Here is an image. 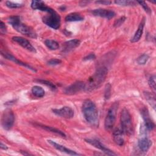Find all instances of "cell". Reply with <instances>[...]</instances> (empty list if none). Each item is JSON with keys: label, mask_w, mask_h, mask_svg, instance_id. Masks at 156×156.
<instances>
[{"label": "cell", "mask_w": 156, "mask_h": 156, "mask_svg": "<svg viewBox=\"0 0 156 156\" xmlns=\"http://www.w3.org/2000/svg\"><path fill=\"white\" fill-rule=\"evenodd\" d=\"M108 69L104 66L99 67L95 73L88 79L87 83H85L84 90L90 92L98 88L105 81L107 76Z\"/></svg>", "instance_id": "obj_1"}, {"label": "cell", "mask_w": 156, "mask_h": 156, "mask_svg": "<svg viewBox=\"0 0 156 156\" xmlns=\"http://www.w3.org/2000/svg\"><path fill=\"white\" fill-rule=\"evenodd\" d=\"M82 110L83 116L86 121L93 126H98V111L95 104L92 101L87 99L82 104Z\"/></svg>", "instance_id": "obj_2"}, {"label": "cell", "mask_w": 156, "mask_h": 156, "mask_svg": "<svg viewBox=\"0 0 156 156\" xmlns=\"http://www.w3.org/2000/svg\"><path fill=\"white\" fill-rule=\"evenodd\" d=\"M9 23L18 32L26 35L29 37L36 38L37 34L34 30L29 26L23 24L19 16H11L8 19Z\"/></svg>", "instance_id": "obj_3"}, {"label": "cell", "mask_w": 156, "mask_h": 156, "mask_svg": "<svg viewBox=\"0 0 156 156\" xmlns=\"http://www.w3.org/2000/svg\"><path fill=\"white\" fill-rule=\"evenodd\" d=\"M120 122L121 130L124 134L132 135L133 133V126L132 121L131 115L126 108H123L121 113Z\"/></svg>", "instance_id": "obj_4"}, {"label": "cell", "mask_w": 156, "mask_h": 156, "mask_svg": "<svg viewBox=\"0 0 156 156\" xmlns=\"http://www.w3.org/2000/svg\"><path fill=\"white\" fill-rule=\"evenodd\" d=\"M118 102H115L109 108L107 114L106 115L105 121H104V126L105 128L107 130H110L113 128L115 124L116 121V113L118 108Z\"/></svg>", "instance_id": "obj_5"}, {"label": "cell", "mask_w": 156, "mask_h": 156, "mask_svg": "<svg viewBox=\"0 0 156 156\" xmlns=\"http://www.w3.org/2000/svg\"><path fill=\"white\" fill-rule=\"evenodd\" d=\"M48 13V15L43 17V22L48 26L54 29H58L61 24V18L60 15L55 10Z\"/></svg>", "instance_id": "obj_6"}, {"label": "cell", "mask_w": 156, "mask_h": 156, "mask_svg": "<svg viewBox=\"0 0 156 156\" xmlns=\"http://www.w3.org/2000/svg\"><path fill=\"white\" fill-rule=\"evenodd\" d=\"M15 115L10 109H6L2 113L1 118V124L2 127L7 130H10L13 126Z\"/></svg>", "instance_id": "obj_7"}, {"label": "cell", "mask_w": 156, "mask_h": 156, "mask_svg": "<svg viewBox=\"0 0 156 156\" xmlns=\"http://www.w3.org/2000/svg\"><path fill=\"white\" fill-rule=\"evenodd\" d=\"M86 142L89 143L90 144L92 145L93 146L101 150L105 154L108 155H116V154L113 152L112 151L109 149L108 148L106 147L101 141L96 139H85Z\"/></svg>", "instance_id": "obj_8"}, {"label": "cell", "mask_w": 156, "mask_h": 156, "mask_svg": "<svg viewBox=\"0 0 156 156\" xmlns=\"http://www.w3.org/2000/svg\"><path fill=\"white\" fill-rule=\"evenodd\" d=\"M52 112L55 115L66 119H70L74 116V110L68 106L63 107L61 108L52 109Z\"/></svg>", "instance_id": "obj_9"}, {"label": "cell", "mask_w": 156, "mask_h": 156, "mask_svg": "<svg viewBox=\"0 0 156 156\" xmlns=\"http://www.w3.org/2000/svg\"><path fill=\"white\" fill-rule=\"evenodd\" d=\"M85 88V83L81 81H77L65 89V93L68 95L74 94Z\"/></svg>", "instance_id": "obj_10"}, {"label": "cell", "mask_w": 156, "mask_h": 156, "mask_svg": "<svg viewBox=\"0 0 156 156\" xmlns=\"http://www.w3.org/2000/svg\"><path fill=\"white\" fill-rule=\"evenodd\" d=\"M141 114L143 116V119L144 121V126L146 129L149 130H152L155 127V124L151 119L147 108L146 107H143L141 110Z\"/></svg>", "instance_id": "obj_11"}, {"label": "cell", "mask_w": 156, "mask_h": 156, "mask_svg": "<svg viewBox=\"0 0 156 156\" xmlns=\"http://www.w3.org/2000/svg\"><path fill=\"white\" fill-rule=\"evenodd\" d=\"M12 40L17 43L18 44H20L26 49L32 52H36L35 48L31 44V43L27 39H25L24 38L21 37L15 36L12 37Z\"/></svg>", "instance_id": "obj_12"}, {"label": "cell", "mask_w": 156, "mask_h": 156, "mask_svg": "<svg viewBox=\"0 0 156 156\" xmlns=\"http://www.w3.org/2000/svg\"><path fill=\"white\" fill-rule=\"evenodd\" d=\"M91 12L94 16L105 18L108 20H110L115 16V13L113 11L108 9H98L92 10Z\"/></svg>", "instance_id": "obj_13"}, {"label": "cell", "mask_w": 156, "mask_h": 156, "mask_svg": "<svg viewBox=\"0 0 156 156\" xmlns=\"http://www.w3.org/2000/svg\"><path fill=\"white\" fill-rule=\"evenodd\" d=\"M142 135L140 136L138 141V146L139 149L143 152H146L152 145V141L146 136L141 133Z\"/></svg>", "instance_id": "obj_14"}, {"label": "cell", "mask_w": 156, "mask_h": 156, "mask_svg": "<svg viewBox=\"0 0 156 156\" xmlns=\"http://www.w3.org/2000/svg\"><path fill=\"white\" fill-rule=\"evenodd\" d=\"M31 7L34 10H38L46 12L47 13H51L54 10L52 8L47 6L42 1H37V0L32 1L31 2Z\"/></svg>", "instance_id": "obj_15"}, {"label": "cell", "mask_w": 156, "mask_h": 156, "mask_svg": "<svg viewBox=\"0 0 156 156\" xmlns=\"http://www.w3.org/2000/svg\"><path fill=\"white\" fill-rule=\"evenodd\" d=\"M48 142L51 144L52 145L55 149H56L57 150L62 152H64V153H66L67 154H69V155H80L79 154V153H77L76 151H73L70 149H68L66 147H65L64 146H62L60 144H58L57 143H55V141H52V140H48Z\"/></svg>", "instance_id": "obj_16"}, {"label": "cell", "mask_w": 156, "mask_h": 156, "mask_svg": "<svg viewBox=\"0 0 156 156\" xmlns=\"http://www.w3.org/2000/svg\"><path fill=\"white\" fill-rule=\"evenodd\" d=\"M1 54L5 58H7V59H8V60H12V61H13V62H15V63H17V64H18V65H21V66H24V67H26V68H28V69H30V70H32V71H36V70L34 68H32V66H30V65H29L27 63H24V62H21V60H19L18 58H16V57H15L13 55H12L11 54H10V53H9V52H5V51H2L1 50Z\"/></svg>", "instance_id": "obj_17"}, {"label": "cell", "mask_w": 156, "mask_h": 156, "mask_svg": "<svg viewBox=\"0 0 156 156\" xmlns=\"http://www.w3.org/2000/svg\"><path fill=\"white\" fill-rule=\"evenodd\" d=\"M80 43V41L78 39H73L71 40H68L64 43L63 45L62 52L64 53H67L77 48L79 46Z\"/></svg>", "instance_id": "obj_18"}, {"label": "cell", "mask_w": 156, "mask_h": 156, "mask_svg": "<svg viewBox=\"0 0 156 156\" xmlns=\"http://www.w3.org/2000/svg\"><path fill=\"white\" fill-rule=\"evenodd\" d=\"M124 133L121 130V129H116L113 133V138L115 143L119 146H122L124 144Z\"/></svg>", "instance_id": "obj_19"}, {"label": "cell", "mask_w": 156, "mask_h": 156, "mask_svg": "<svg viewBox=\"0 0 156 156\" xmlns=\"http://www.w3.org/2000/svg\"><path fill=\"white\" fill-rule=\"evenodd\" d=\"M144 24H145V19L143 18V20L141 21V22L138 26V27L136 31L135 32L134 35L130 40V41L132 43L137 42L140 40V38L142 36V34H143Z\"/></svg>", "instance_id": "obj_20"}, {"label": "cell", "mask_w": 156, "mask_h": 156, "mask_svg": "<svg viewBox=\"0 0 156 156\" xmlns=\"http://www.w3.org/2000/svg\"><path fill=\"white\" fill-rule=\"evenodd\" d=\"M83 20V17L79 13H71L66 15L65 17V21L68 22L73 21H80Z\"/></svg>", "instance_id": "obj_21"}, {"label": "cell", "mask_w": 156, "mask_h": 156, "mask_svg": "<svg viewBox=\"0 0 156 156\" xmlns=\"http://www.w3.org/2000/svg\"><path fill=\"white\" fill-rule=\"evenodd\" d=\"M37 126H38L39 127H40L41 128L47 130V131H49V132H51L52 133H56L62 137H66V135L63 133V132H62L61 130L57 129H55V128H54L52 127H50V126H45V125H43V124H38Z\"/></svg>", "instance_id": "obj_22"}, {"label": "cell", "mask_w": 156, "mask_h": 156, "mask_svg": "<svg viewBox=\"0 0 156 156\" xmlns=\"http://www.w3.org/2000/svg\"><path fill=\"white\" fill-rule=\"evenodd\" d=\"M144 97L146 99V101L148 102V103L153 108L155 109V95L152 94V93L146 91L144 92Z\"/></svg>", "instance_id": "obj_23"}, {"label": "cell", "mask_w": 156, "mask_h": 156, "mask_svg": "<svg viewBox=\"0 0 156 156\" xmlns=\"http://www.w3.org/2000/svg\"><path fill=\"white\" fill-rule=\"evenodd\" d=\"M32 94L37 98H42L44 95V90L39 86H34L32 88Z\"/></svg>", "instance_id": "obj_24"}, {"label": "cell", "mask_w": 156, "mask_h": 156, "mask_svg": "<svg viewBox=\"0 0 156 156\" xmlns=\"http://www.w3.org/2000/svg\"><path fill=\"white\" fill-rule=\"evenodd\" d=\"M44 44L51 50H57L59 48L58 43L53 40H46Z\"/></svg>", "instance_id": "obj_25"}, {"label": "cell", "mask_w": 156, "mask_h": 156, "mask_svg": "<svg viewBox=\"0 0 156 156\" xmlns=\"http://www.w3.org/2000/svg\"><path fill=\"white\" fill-rule=\"evenodd\" d=\"M115 3L122 5V6H134L136 5V2L134 1H127V0H122V1H115Z\"/></svg>", "instance_id": "obj_26"}, {"label": "cell", "mask_w": 156, "mask_h": 156, "mask_svg": "<svg viewBox=\"0 0 156 156\" xmlns=\"http://www.w3.org/2000/svg\"><path fill=\"white\" fill-rule=\"evenodd\" d=\"M149 57L147 54H143L137 58V62L139 65H144L149 60Z\"/></svg>", "instance_id": "obj_27"}, {"label": "cell", "mask_w": 156, "mask_h": 156, "mask_svg": "<svg viewBox=\"0 0 156 156\" xmlns=\"http://www.w3.org/2000/svg\"><path fill=\"white\" fill-rule=\"evenodd\" d=\"M37 81L42 84H44L45 85H46L47 87H49L52 90H56V86L52 82H49V81H48V80H42V79H38L37 80Z\"/></svg>", "instance_id": "obj_28"}, {"label": "cell", "mask_w": 156, "mask_h": 156, "mask_svg": "<svg viewBox=\"0 0 156 156\" xmlns=\"http://www.w3.org/2000/svg\"><path fill=\"white\" fill-rule=\"evenodd\" d=\"M5 5L7 7H8L10 9H15V8H20L22 6H23V5L22 4H19V3H15V2H13L12 1H7L5 2Z\"/></svg>", "instance_id": "obj_29"}, {"label": "cell", "mask_w": 156, "mask_h": 156, "mask_svg": "<svg viewBox=\"0 0 156 156\" xmlns=\"http://www.w3.org/2000/svg\"><path fill=\"white\" fill-rule=\"evenodd\" d=\"M148 83L149 87H151V88L152 90V91L154 92L155 91V75H152L150 77L149 81H148Z\"/></svg>", "instance_id": "obj_30"}, {"label": "cell", "mask_w": 156, "mask_h": 156, "mask_svg": "<svg viewBox=\"0 0 156 156\" xmlns=\"http://www.w3.org/2000/svg\"><path fill=\"white\" fill-rule=\"evenodd\" d=\"M111 94V85L110 83H107L105 89V99H108Z\"/></svg>", "instance_id": "obj_31"}, {"label": "cell", "mask_w": 156, "mask_h": 156, "mask_svg": "<svg viewBox=\"0 0 156 156\" xmlns=\"http://www.w3.org/2000/svg\"><path fill=\"white\" fill-rule=\"evenodd\" d=\"M126 20V17L125 16H122L119 18H118V20H115V23H114V26L117 27L120 26L121 24H123V23L124 22V21Z\"/></svg>", "instance_id": "obj_32"}, {"label": "cell", "mask_w": 156, "mask_h": 156, "mask_svg": "<svg viewBox=\"0 0 156 156\" xmlns=\"http://www.w3.org/2000/svg\"><path fill=\"white\" fill-rule=\"evenodd\" d=\"M138 3H139L140 4L141 6L143 7V8L144 9V10L148 13H151V9L150 8L148 7V5H147V4L144 2V1H137Z\"/></svg>", "instance_id": "obj_33"}, {"label": "cell", "mask_w": 156, "mask_h": 156, "mask_svg": "<svg viewBox=\"0 0 156 156\" xmlns=\"http://www.w3.org/2000/svg\"><path fill=\"white\" fill-rule=\"evenodd\" d=\"M62 62V61L57 58H52L48 62V64L49 65H57L60 64Z\"/></svg>", "instance_id": "obj_34"}, {"label": "cell", "mask_w": 156, "mask_h": 156, "mask_svg": "<svg viewBox=\"0 0 156 156\" xmlns=\"http://www.w3.org/2000/svg\"><path fill=\"white\" fill-rule=\"evenodd\" d=\"M0 32L1 34H5L7 32L6 26L2 21H1L0 23Z\"/></svg>", "instance_id": "obj_35"}, {"label": "cell", "mask_w": 156, "mask_h": 156, "mask_svg": "<svg viewBox=\"0 0 156 156\" xmlns=\"http://www.w3.org/2000/svg\"><path fill=\"white\" fill-rule=\"evenodd\" d=\"M95 58H96L95 55L93 53H91L87 55L86 57H85L83 58V60H94Z\"/></svg>", "instance_id": "obj_36"}, {"label": "cell", "mask_w": 156, "mask_h": 156, "mask_svg": "<svg viewBox=\"0 0 156 156\" xmlns=\"http://www.w3.org/2000/svg\"><path fill=\"white\" fill-rule=\"evenodd\" d=\"M96 3L102 5H110L112 3V2L110 1H96Z\"/></svg>", "instance_id": "obj_37"}, {"label": "cell", "mask_w": 156, "mask_h": 156, "mask_svg": "<svg viewBox=\"0 0 156 156\" xmlns=\"http://www.w3.org/2000/svg\"><path fill=\"white\" fill-rule=\"evenodd\" d=\"M1 148L2 149H4V150H6L7 149V146L6 145H5L4 144H3L2 142L1 143Z\"/></svg>", "instance_id": "obj_38"}]
</instances>
